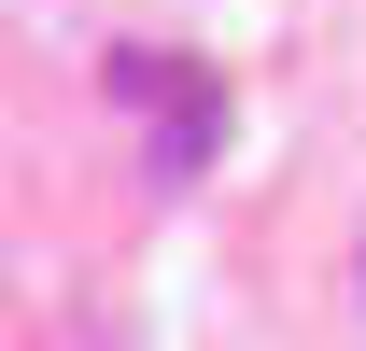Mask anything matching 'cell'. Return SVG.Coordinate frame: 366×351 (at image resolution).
Wrapping results in <instances>:
<instances>
[{
	"mask_svg": "<svg viewBox=\"0 0 366 351\" xmlns=\"http://www.w3.org/2000/svg\"><path fill=\"white\" fill-rule=\"evenodd\" d=\"M113 98H141V113H155V183H197V169H212V141H226V98L197 85L183 56H113Z\"/></svg>",
	"mask_w": 366,
	"mask_h": 351,
	"instance_id": "obj_1",
	"label": "cell"
},
{
	"mask_svg": "<svg viewBox=\"0 0 366 351\" xmlns=\"http://www.w3.org/2000/svg\"><path fill=\"white\" fill-rule=\"evenodd\" d=\"M352 295H366V253H352Z\"/></svg>",
	"mask_w": 366,
	"mask_h": 351,
	"instance_id": "obj_2",
	"label": "cell"
}]
</instances>
